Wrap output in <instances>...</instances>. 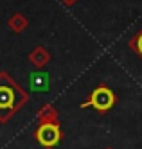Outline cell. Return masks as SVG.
I'll return each mask as SVG.
<instances>
[{
    "label": "cell",
    "mask_w": 142,
    "mask_h": 149,
    "mask_svg": "<svg viewBox=\"0 0 142 149\" xmlns=\"http://www.w3.org/2000/svg\"><path fill=\"white\" fill-rule=\"evenodd\" d=\"M29 61L34 65L36 68H43L47 65V63L50 61V54H49V50L45 47H34L31 52H29Z\"/></svg>",
    "instance_id": "cell-5"
},
{
    "label": "cell",
    "mask_w": 142,
    "mask_h": 149,
    "mask_svg": "<svg viewBox=\"0 0 142 149\" xmlns=\"http://www.w3.org/2000/svg\"><path fill=\"white\" fill-rule=\"evenodd\" d=\"M106 149H112V147H106Z\"/></svg>",
    "instance_id": "cell-10"
},
{
    "label": "cell",
    "mask_w": 142,
    "mask_h": 149,
    "mask_svg": "<svg viewBox=\"0 0 142 149\" xmlns=\"http://www.w3.org/2000/svg\"><path fill=\"white\" fill-rule=\"evenodd\" d=\"M27 101L29 93L7 72H0V124H7Z\"/></svg>",
    "instance_id": "cell-1"
},
{
    "label": "cell",
    "mask_w": 142,
    "mask_h": 149,
    "mask_svg": "<svg viewBox=\"0 0 142 149\" xmlns=\"http://www.w3.org/2000/svg\"><path fill=\"white\" fill-rule=\"evenodd\" d=\"M27 25H29V20L25 18L24 13H13L11 18L7 20V27L13 31V33H16V34L24 33V31L27 29Z\"/></svg>",
    "instance_id": "cell-7"
},
{
    "label": "cell",
    "mask_w": 142,
    "mask_h": 149,
    "mask_svg": "<svg viewBox=\"0 0 142 149\" xmlns=\"http://www.w3.org/2000/svg\"><path fill=\"white\" fill-rule=\"evenodd\" d=\"M34 138L43 149L56 147L63 138L59 122H43V124H40L34 131Z\"/></svg>",
    "instance_id": "cell-3"
},
{
    "label": "cell",
    "mask_w": 142,
    "mask_h": 149,
    "mask_svg": "<svg viewBox=\"0 0 142 149\" xmlns=\"http://www.w3.org/2000/svg\"><path fill=\"white\" fill-rule=\"evenodd\" d=\"M115 101H117V97L112 92V88L101 83V84H97V86L92 90V93L88 95V99H86L85 102H81L79 106L81 108H94L95 111L104 113V111L113 108Z\"/></svg>",
    "instance_id": "cell-2"
},
{
    "label": "cell",
    "mask_w": 142,
    "mask_h": 149,
    "mask_svg": "<svg viewBox=\"0 0 142 149\" xmlns=\"http://www.w3.org/2000/svg\"><path fill=\"white\" fill-rule=\"evenodd\" d=\"M49 74L47 72H32L29 77V86L32 92H49Z\"/></svg>",
    "instance_id": "cell-4"
},
{
    "label": "cell",
    "mask_w": 142,
    "mask_h": 149,
    "mask_svg": "<svg viewBox=\"0 0 142 149\" xmlns=\"http://www.w3.org/2000/svg\"><path fill=\"white\" fill-rule=\"evenodd\" d=\"M58 117H59L58 110L54 108L52 104H43L36 113V119H38L40 124H43V122H59Z\"/></svg>",
    "instance_id": "cell-6"
},
{
    "label": "cell",
    "mask_w": 142,
    "mask_h": 149,
    "mask_svg": "<svg viewBox=\"0 0 142 149\" xmlns=\"http://www.w3.org/2000/svg\"><path fill=\"white\" fill-rule=\"evenodd\" d=\"M59 2L63 4V6H67V7H70V6H74L78 0H59Z\"/></svg>",
    "instance_id": "cell-9"
},
{
    "label": "cell",
    "mask_w": 142,
    "mask_h": 149,
    "mask_svg": "<svg viewBox=\"0 0 142 149\" xmlns=\"http://www.w3.org/2000/svg\"><path fill=\"white\" fill-rule=\"evenodd\" d=\"M128 45H129V49H132L135 54L142 59V27H140L139 33H135V36H132V40L128 41Z\"/></svg>",
    "instance_id": "cell-8"
}]
</instances>
